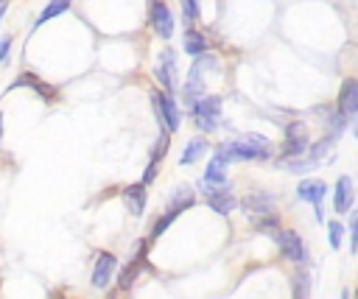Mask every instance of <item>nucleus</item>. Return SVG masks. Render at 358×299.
I'll use <instances>...</instances> for the list:
<instances>
[{"instance_id": "22", "label": "nucleus", "mask_w": 358, "mask_h": 299, "mask_svg": "<svg viewBox=\"0 0 358 299\" xmlns=\"http://www.w3.org/2000/svg\"><path fill=\"white\" fill-rule=\"evenodd\" d=\"M336 143H338V137H336V134H324L322 140H316V143L308 148V156H310L313 162H322V159L330 154V148H333Z\"/></svg>"}, {"instance_id": "31", "label": "nucleus", "mask_w": 358, "mask_h": 299, "mask_svg": "<svg viewBox=\"0 0 358 299\" xmlns=\"http://www.w3.org/2000/svg\"><path fill=\"white\" fill-rule=\"evenodd\" d=\"M352 134H355V140H358V115L352 117Z\"/></svg>"}, {"instance_id": "12", "label": "nucleus", "mask_w": 358, "mask_h": 299, "mask_svg": "<svg viewBox=\"0 0 358 299\" xmlns=\"http://www.w3.org/2000/svg\"><path fill=\"white\" fill-rule=\"evenodd\" d=\"M168 145H171V131H168V129H159V134H157V145L151 148V156H148V165H145V173H143V182H145V184H151V182L157 179Z\"/></svg>"}, {"instance_id": "6", "label": "nucleus", "mask_w": 358, "mask_h": 299, "mask_svg": "<svg viewBox=\"0 0 358 299\" xmlns=\"http://www.w3.org/2000/svg\"><path fill=\"white\" fill-rule=\"evenodd\" d=\"M241 210L249 215V218H257V215H271L277 212V196L266 193V190H252L241 198Z\"/></svg>"}, {"instance_id": "13", "label": "nucleus", "mask_w": 358, "mask_h": 299, "mask_svg": "<svg viewBox=\"0 0 358 299\" xmlns=\"http://www.w3.org/2000/svg\"><path fill=\"white\" fill-rule=\"evenodd\" d=\"M115 271H117V257L112 251H98L95 265H92V285L95 288H106L112 282Z\"/></svg>"}, {"instance_id": "19", "label": "nucleus", "mask_w": 358, "mask_h": 299, "mask_svg": "<svg viewBox=\"0 0 358 299\" xmlns=\"http://www.w3.org/2000/svg\"><path fill=\"white\" fill-rule=\"evenodd\" d=\"M182 48H185V53L187 56H204V53H210V45H207V36L201 34V31H196V28H187L185 34H182Z\"/></svg>"}, {"instance_id": "27", "label": "nucleus", "mask_w": 358, "mask_h": 299, "mask_svg": "<svg viewBox=\"0 0 358 299\" xmlns=\"http://www.w3.org/2000/svg\"><path fill=\"white\" fill-rule=\"evenodd\" d=\"M179 6H182V17H185V22H196L199 20V0H179Z\"/></svg>"}, {"instance_id": "21", "label": "nucleus", "mask_w": 358, "mask_h": 299, "mask_svg": "<svg viewBox=\"0 0 358 299\" xmlns=\"http://www.w3.org/2000/svg\"><path fill=\"white\" fill-rule=\"evenodd\" d=\"M207 148H210V143H207L204 137H193V140L185 145V151H182V156H179V165H193V162H201V156L207 154Z\"/></svg>"}, {"instance_id": "5", "label": "nucleus", "mask_w": 358, "mask_h": 299, "mask_svg": "<svg viewBox=\"0 0 358 299\" xmlns=\"http://www.w3.org/2000/svg\"><path fill=\"white\" fill-rule=\"evenodd\" d=\"M201 198L207 201V207H213L218 215H229L238 207V198L232 196V182L224 184H210V182H199Z\"/></svg>"}, {"instance_id": "4", "label": "nucleus", "mask_w": 358, "mask_h": 299, "mask_svg": "<svg viewBox=\"0 0 358 299\" xmlns=\"http://www.w3.org/2000/svg\"><path fill=\"white\" fill-rule=\"evenodd\" d=\"M193 112V123L201 134H210L218 129V117H221V95H204L201 101H196L190 106Z\"/></svg>"}, {"instance_id": "2", "label": "nucleus", "mask_w": 358, "mask_h": 299, "mask_svg": "<svg viewBox=\"0 0 358 299\" xmlns=\"http://www.w3.org/2000/svg\"><path fill=\"white\" fill-rule=\"evenodd\" d=\"M151 106H154V115H157L159 129H168L171 134H176L179 126H182V112H179V103H176L173 92H168V89H151Z\"/></svg>"}, {"instance_id": "26", "label": "nucleus", "mask_w": 358, "mask_h": 299, "mask_svg": "<svg viewBox=\"0 0 358 299\" xmlns=\"http://www.w3.org/2000/svg\"><path fill=\"white\" fill-rule=\"evenodd\" d=\"M324 226H327V243H330V249H336V251H338V249H341V243H344V232H347V226H344V224H338L336 218H333V221H327Z\"/></svg>"}, {"instance_id": "20", "label": "nucleus", "mask_w": 358, "mask_h": 299, "mask_svg": "<svg viewBox=\"0 0 358 299\" xmlns=\"http://www.w3.org/2000/svg\"><path fill=\"white\" fill-rule=\"evenodd\" d=\"M196 204V193L187 187V184H179L173 193H171V198H168V204H165V210H173L176 215L179 212H185V210H190Z\"/></svg>"}, {"instance_id": "18", "label": "nucleus", "mask_w": 358, "mask_h": 299, "mask_svg": "<svg viewBox=\"0 0 358 299\" xmlns=\"http://www.w3.org/2000/svg\"><path fill=\"white\" fill-rule=\"evenodd\" d=\"M17 87H31L42 101H56V89H53L50 84H45L42 78H36L34 73H22V75H20L8 89H17Z\"/></svg>"}, {"instance_id": "8", "label": "nucleus", "mask_w": 358, "mask_h": 299, "mask_svg": "<svg viewBox=\"0 0 358 299\" xmlns=\"http://www.w3.org/2000/svg\"><path fill=\"white\" fill-rule=\"evenodd\" d=\"M148 243H151L148 238L134 243V254H131V260L123 265V271H120V277H117V288L129 291V288L134 285L137 274H140V271H143V265H145V249H148Z\"/></svg>"}, {"instance_id": "16", "label": "nucleus", "mask_w": 358, "mask_h": 299, "mask_svg": "<svg viewBox=\"0 0 358 299\" xmlns=\"http://www.w3.org/2000/svg\"><path fill=\"white\" fill-rule=\"evenodd\" d=\"M324 196H327V182H322V179H302L296 184V198L305 201V204H310V207L322 204Z\"/></svg>"}, {"instance_id": "15", "label": "nucleus", "mask_w": 358, "mask_h": 299, "mask_svg": "<svg viewBox=\"0 0 358 299\" xmlns=\"http://www.w3.org/2000/svg\"><path fill=\"white\" fill-rule=\"evenodd\" d=\"M355 207V187L350 176H338L333 187V210L336 212H352Z\"/></svg>"}, {"instance_id": "1", "label": "nucleus", "mask_w": 358, "mask_h": 299, "mask_svg": "<svg viewBox=\"0 0 358 299\" xmlns=\"http://www.w3.org/2000/svg\"><path fill=\"white\" fill-rule=\"evenodd\" d=\"M227 145V151H229V156H232V162H252V159H268L274 151H271V143H268V137H263V134H255V131H246L243 137H238V140H229V143H224Z\"/></svg>"}, {"instance_id": "24", "label": "nucleus", "mask_w": 358, "mask_h": 299, "mask_svg": "<svg viewBox=\"0 0 358 299\" xmlns=\"http://www.w3.org/2000/svg\"><path fill=\"white\" fill-rule=\"evenodd\" d=\"M310 293V274L308 271H296L291 277V296L294 299H308Z\"/></svg>"}, {"instance_id": "29", "label": "nucleus", "mask_w": 358, "mask_h": 299, "mask_svg": "<svg viewBox=\"0 0 358 299\" xmlns=\"http://www.w3.org/2000/svg\"><path fill=\"white\" fill-rule=\"evenodd\" d=\"M8 48H11V34H3V39H0V61L3 64L8 61Z\"/></svg>"}, {"instance_id": "23", "label": "nucleus", "mask_w": 358, "mask_h": 299, "mask_svg": "<svg viewBox=\"0 0 358 299\" xmlns=\"http://www.w3.org/2000/svg\"><path fill=\"white\" fill-rule=\"evenodd\" d=\"M70 8V0H50L42 11H39V17H36V22H34V28H39V25H45L48 20H53V17H59V14H64Z\"/></svg>"}, {"instance_id": "14", "label": "nucleus", "mask_w": 358, "mask_h": 299, "mask_svg": "<svg viewBox=\"0 0 358 299\" xmlns=\"http://www.w3.org/2000/svg\"><path fill=\"white\" fill-rule=\"evenodd\" d=\"M336 106L352 120L358 115V78H344L336 95Z\"/></svg>"}, {"instance_id": "11", "label": "nucleus", "mask_w": 358, "mask_h": 299, "mask_svg": "<svg viewBox=\"0 0 358 299\" xmlns=\"http://www.w3.org/2000/svg\"><path fill=\"white\" fill-rule=\"evenodd\" d=\"M173 73H176V56H173V48H165L154 64V75L162 84V89H168V92H176V75Z\"/></svg>"}, {"instance_id": "25", "label": "nucleus", "mask_w": 358, "mask_h": 299, "mask_svg": "<svg viewBox=\"0 0 358 299\" xmlns=\"http://www.w3.org/2000/svg\"><path fill=\"white\" fill-rule=\"evenodd\" d=\"M176 218H179V215H176L173 210H165V212L151 224V229H148V240H157V238H159V235H162V232H165Z\"/></svg>"}, {"instance_id": "28", "label": "nucleus", "mask_w": 358, "mask_h": 299, "mask_svg": "<svg viewBox=\"0 0 358 299\" xmlns=\"http://www.w3.org/2000/svg\"><path fill=\"white\" fill-rule=\"evenodd\" d=\"M347 232H350V251H358V210H352V212H350Z\"/></svg>"}, {"instance_id": "30", "label": "nucleus", "mask_w": 358, "mask_h": 299, "mask_svg": "<svg viewBox=\"0 0 358 299\" xmlns=\"http://www.w3.org/2000/svg\"><path fill=\"white\" fill-rule=\"evenodd\" d=\"M313 212H316V221H319V224H327V221H324V207H322V204H316Z\"/></svg>"}, {"instance_id": "7", "label": "nucleus", "mask_w": 358, "mask_h": 299, "mask_svg": "<svg viewBox=\"0 0 358 299\" xmlns=\"http://www.w3.org/2000/svg\"><path fill=\"white\" fill-rule=\"evenodd\" d=\"M229 162H232V156H229L227 145L218 143L215 151H213V156H210V162H207V168H204L201 182H210V184H224V182H229V179H227V165H229Z\"/></svg>"}, {"instance_id": "17", "label": "nucleus", "mask_w": 358, "mask_h": 299, "mask_svg": "<svg viewBox=\"0 0 358 299\" xmlns=\"http://www.w3.org/2000/svg\"><path fill=\"white\" fill-rule=\"evenodd\" d=\"M201 98H204V78H201V70L193 64L190 73H187V81L182 84V101H185L187 106H193V103L201 101Z\"/></svg>"}, {"instance_id": "9", "label": "nucleus", "mask_w": 358, "mask_h": 299, "mask_svg": "<svg viewBox=\"0 0 358 299\" xmlns=\"http://www.w3.org/2000/svg\"><path fill=\"white\" fill-rule=\"evenodd\" d=\"M120 201L126 207L129 215L140 218L145 212V204H148V190H145V182H131L120 190Z\"/></svg>"}, {"instance_id": "3", "label": "nucleus", "mask_w": 358, "mask_h": 299, "mask_svg": "<svg viewBox=\"0 0 358 299\" xmlns=\"http://www.w3.org/2000/svg\"><path fill=\"white\" fill-rule=\"evenodd\" d=\"M271 240L277 243L280 254H282L285 260H291L294 265H308V263H310L308 246H305V240L299 238V232H294V229H282V226H280V229L271 235Z\"/></svg>"}, {"instance_id": "10", "label": "nucleus", "mask_w": 358, "mask_h": 299, "mask_svg": "<svg viewBox=\"0 0 358 299\" xmlns=\"http://www.w3.org/2000/svg\"><path fill=\"white\" fill-rule=\"evenodd\" d=\"M148 20H151V28H154V34L159 39H171L173 36V14L162 0H151Z\"/></svg>"}]
</instances>
